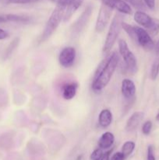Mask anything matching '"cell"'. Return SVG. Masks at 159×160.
<instances>
[{
    "label": "cell",
    "mask_w": 159,
    "mask_h": 160,
    "mask_svg": "<svg viewBox=\"0 0 159 160\" xmlns=\"http://www.w3.org/2000/svg\"><path fill=\"white\" fill-rule=\"evenodd\" d=\"M8 36H9V34H8L6 31H4L3 29L0 28V40L6 39V38H8Z\"/></svg>",
    "instance_id": "obj_29"
},
{
    "label": "cell",
    "mask_w": 159,
    "mask_h": 160,
    "mask_svg": "<svg viewBox=\"0 0 159 160\" xmlns=\"http://www.w3.org/2000/svg\"><path fill=\"white\" fill-rule=\"evenodd\" d=\"M123 15L120 13H116L112 19L110 28L108 31L106 39L104 41V46H103V52L108 53L115 45L117 38L120 34L122 29V23L123 22Z\"/></svg>",
    "instance_id": "obj_3"
},
{
    "label": "cell",
    "mask_w": 159,
    "mask_h": 160,
    "mask_svg": "<svg viewBox=\"0 0 159 160\" xmlns=\"http://www.w3.org/2000/svg\"><path fill=\"white\" fill-rule=\"evenodd\" d=\"M111 152H112V150H111V151H108V152H104V155L102 156V157H101L99 160H109V156H110Z\"/></svg>",
    "instance_id": "obj_30"
},
{
    "label": "cell",
    "mask_w": 159,
    "mask_h": 160,
    "mask_svg": "<svg viewBox=\"0 0 159 160\" xmlns=\"http://www.w3.org/2000/svg\"><path fill=\"white\" fill-rule=\"evenodd\" d=\"M126 156L123 155V153L122 152H116L113 155V156L111 157L110 160H124Z\"/></svg>",
    "instance_id": "obj_27"
},
{
    "label": "cell",
    "mask_w": 159,
    "mask_h": 160,
    "mask_svg": "<svg viewBox=\"0 0 159 160\" xmlns=\"http://www.w3.org/2000/svg\"><path fill=\"white\" fill-rule=\"evenodd\" d=\"M50 1L53 2H55V3H57L58 2H59V0H50Z\"/></svg>",
    "instance_id": "obj_33"
},
{
    "label": "cell",
    "mask_w": 159,
    "mask_h": 160,
    "mask_svg": "<svg viewBox=\"0 0 159 160\" xmlns=\"http://www.w3.org/2000/svg\"><path fill=\"white\" fill-rule=\"evenodd\" d=\"M156 120H158V121H159V112H158V113H157V117H156Z\"/></svg>",
    "instance_id": "obj_32"
},
{
    "label": "cell",
    "mask_w": 159,
    "mask_h": 160,
    "mask_svg": "<svg viewBox=\"0 0 159 160\" xmlns=\"http://www.w3.org/2000/svg\"><path fill=\"white\" fill-rule=\"evenodd\" d=\"M159 74V54H156V57L153 62L151 70V78L152 80L157 79Z\"/></svg>",
    "instance_id": "obj_18"
},
{
    "label": "cell",
    "mask_w": 159,
    "mask_h": 160,
    "mask_svg": "<svg viewBox=\"0 0 159 160\" xmlns=\"http://www.w3.org/2000/svg\"><path fill=\"white\" fill-rule=\"evenodd\" d=\"M122 28L126 31V34L131 38L133 41H135L136 38V34L135 31H134V26H132L130 24H128L126 22H123L122 23Z\"/></svg>",
    "instance_id": "obj_21"
},
{
    "label": "cell",
    "mask_w": 159,
    "mask_h": 160,
    "mask_svg": "<svg viewBox=\"0 0 159 160\" xmlns=\"http://www.w3.org/2000/svg\"><path fill=\"white\" fill-rule=\"evenodd\" d=\"M118 50L124 59L127 71L132 74L135 73L137 71V61L133 53L129 50L126 41L123 39L118 41Z\"/></svg>",
    "instance_id": "obj_5"
},
{
    "label": "cell",
    "mask_w": 159,
    "mask_h": 160,
    "mask_svg": "<svg viewBox=\"0 0 159 160\" xmlns=\"http://www.w3.org/2000/svg\"><path fill=\"white\" fill-rule=\"evenodd\" d=\"M122 94L126 99H132L136 95V86L133 81L129 79H124L122 82Z\"/></svg>",
    "instance_id": "obj_12"
},
{
    "label": "cell",
    "mask_w": 159,
    "mask_h": 160,
    "mask_svg": "<svg viewBox=\"0 0 159 160\" xmlns=\"http://www.w3.org/2000/svg\"><path fill=\"white\" fill-rule=\"evenodd\" d=\"M134 148H135V143L133 142H131V141H128L123 144V148H122V152L126 157H127L129 155L132 154Z\"/></svg>",
    "instance_id": "obj_19"
},
{
    "label": "cell",
    "mask_w": 159,
    "mask_h": 160,
    "mask_svg": "<svg viewBox=\"0 0 159 160\" xmlns=\"http://www.w3.org/2000/svg\"><path fill=\"white\" fill-rule=\"evenodd\" d=\"M19 42H20V38H17L14 39V40L9 44V45L8 46L7 49H6V57H8V56H9L12 54V52H13L14 50L17 48V47L18 46Z\"/></svg>",
    "instance_id": "obj_22"
},
{
    "label": "cell",
    "mask_w": 159,
    "mask_h": 160,
    "mask_svg": "<svg viewBox=\"0 0 159 160\" xmlns=\"http://www.w3.org/2000/svg\"><path fill=\"white\" fill-rule=\"evenodd\" d=\"M102 150L103 149H101V148H100L95 149L94 151L91 153V155H90V160H99L101 159V158L102 157L103 155H104V152H103Z\"/></svg>",
    "instance_id": "obj_23"
},
{
    "label": "cell",
    "mask_w": 159,
    "mask_h": 160,
    "mask_svg": "<svg viewBox=\"0 0 159 160\" xmlns=\"http://www.w3.org/2000/svg\"><path fill=\"white\" fill-rule=\"evenodd\" d=\"M115 142L114 134L111 132H105L101 135L98 141V147L101 149L110 148Z\"/></svg>",
    "instance_id": "obj_16"
},
{
    "label": "cell",
    "mask_w": 159,
    "mask_h": 160,
    "mask_svg": "<svg viewBox=\"0 0 159 160\" xmlns=\"http://www.w3.org/2000/svg\"><path fill=\"white\" fill-rule=\"evenodd\" d=\"M6 4H26L31 2V0H4Z\"/></svg>",
    "instance_id": "obj_25"
},
{
    "label": "cell",
    "mask_w": 159,
    "mask_h": 160,
    "mask_svg": "<svg viewBox=\"0 0 159 160\" xmlns=\"http://www.w3.org/2000/svg\"><path fill=\"white\" fill-rule=\"evenodd\" d=\"M134 31L136 34L135 42H137L143 49L151 51L154 49V43L151 38L149 33L143 28L138 26H134Z\"/></svg>",
    "instance_id": "obj_7"
},
{
    "label": "cell",
    "mask_w": 159,
    "mask_h": 160,
    "mask_svg": "<svg viewBox=\"0 0 159 160\" xmlns=\"http://www.w3.org/2000/svg\"><path fill=\"white\" fill-rule=\"evenodd\" d=\"M112 9H111L110 7L107 6L106 5L102 4V6H101L99 13H98V19H97L96 26H95V29H96L97 32L101 33L105 29L106 26H107L109 20H110L111 16H112Z\"/></svg>",
    "instance_id": "obj_8"
},
{
    "label": "cell",
    "mask_w": 159,
    "mask_h": 160,
    "mask_svg": "<svg viewBox=\"0 0 159 160\" xmlns=\"http://www.w3.org/2000/svg\"><path fill=\"white\" fill-rule=\"evenodd\" d=\"M112 122V113L109 109H103L98 117V123L102 128H108Z\"/></svg>",
    "instance_id": "obj_17"
},
{
    "label": "cell",
    "mask_w": 159,
    "mask_h": 160,
    "mask_svg": "<svg viewBox=\"0 0 159 160\" xmlns=\"http://www.w3.org/2000/svg\"><path fill=\"white\" fill-rule=\"evenodd\" d=\"M144 117V113L140 111L133 112L128 119L126 124V130L127 131H132L137 129Z\"/></svg>",
    "instance_id": "obj_13"
},
{
    "label": "cell",
    "mask_w": 159,
    "mask_h": 160,
    "mask_svg": "<svg viewBox=\"0 0 159 160\" xmlns=\"http://www.w3.org/2000/svg\"><path fill=\"white\" fill-rule=\"evenodd\" d=\"M123 1H125L128 4H130L135 9L140 11H143L147 9V6L143 2H142V0H123Z\"/></svg>",
    "instance_id": "obj_20"
},
{
    "label": "cell",
    "mask_w": 159,
    "mask_h": 160,
    "mask_svg": "<svg viewBox=\"0 0 159 160\" xmlns=\"http://www.w3.org/2000/svg\"><path fill=\"white\" fill-rule=\"evenodd\" d=\"M151 129H152V123L151 121L148 120L143 123V127H142V132L145 135H148L151 133Z\"/></svg>",
    "instance_id": "obj_24"
},
{
    "label": "cell",
    "mask_w": 159,
    "mask_h": 160,
    "mask_svg": "<svg viewBox=\"0 0 159 160\" xmlns=\"http://www.w3.org/2000/svg\"><path fill=\"white\" fill-rule=\"evenodd\" d=\"M147 160H156L155 156L154 153V148L152 145H149L147 148Z\"/></svg>",
    "instance_id": "obj_26"
},
{
    "label": "cell",
    "mask_w": 159,
    "mask_h": 160,
    "mask_svg": "<svg viewBox=\"0 0 159 160\" xmlns=\"http://www.w3.org/2000/svg\"><path fill=\"white\" fill-rule=\"evenodd\" d=\"M76 55V49L73 47H65L59 53V63L65 68H69V67H72L74 63Z\"/></svg>",
    "instance_id": "obj_9"
},
{
    "label": "cell",
    "mask_w": 159,
    "mask_h": 160,
    "mask_svg": "<svg viewBox=\"0 0 159 160\" xmlns=\"http://www.w3.org/2000/svg\"><path fill=\"white\" fill-rule=\"evenodd\" d=\"M154 50H155L156 54H159V40L157 41V44L154 45Z\"/></svg>",
    "instance_id": "obj_31"
},
{
    "label": "cell",
    "mask_w": 159,
    "mask_h": 160,
    "mask_svg": "<svg viewBox=\"0 0 159 160\" xmlns=\"http://www.w3.org/2000/svg\"><path fill=\"white\" fill-rule=\"evenodd\" d=\"M77 88L78 84L75 81H70L63 84L61 88L62 98L65 100H71L76 95Z\"/></svg>",
    "instance_id": "obj_11"
},
{
    "label": "cell",
    "mask_w": 159,
    "mask_h": 160,
    "mask_svg": "<svg viewBox=\"0 0 159 160\" xmlns=\"http://www.w3.org/2000/svg\"><path fill=\"white\" fill-rule=\"evenodd\" d=\"M31 21V17L20 14H5L0 16V23L13 22V23H26Z\"/></svg>",
    "instance_id": "obj_14"
},
{
    "label": "cell",
    "mask_w": 159,
    "mask_h": 160,
    "mask_svg": "<svg viewBox=\"0 0 159 160\" xmlns=\"http://www.w3.org/2000/svg\"><path fill=\"white\" fill-rule=\"evenodd\" d=\"M118 62L119 56L116 52H113L101 61L95 71L92 82V89L94 92H101L108 85L118 67Z\"/></svg>",
    "instance_id": "obj_1"
},
{
    "label": "cell",
    "mask_w": 159,
    "mask_h": 160,
    "mask_svg": "<svg viewBox=\"0 0 159 160\" xmlns=\"http://www.w3.org/2000/svg\"><path fill=\"white\" fill-rule=\"evenodd\" d=\"M84 0H70L69 1V4L67 6L65 12L64 13L63 17V21L66 22L71 18L73 14L77 10L80 8V6L82 5Z\"/></svg>",
    "instance_id": "obj_15"
},
{
    "label": "cell",
    "mask_w": 159,
    "mask_h": 160,
    "mask_svg": "<svg viewBox=\"0 0 159 160\" xmlns=\"http://www.w3.org/2000/svg\"><path fill=\"white\" fill-rule=\"evenodd\" d=\"M101 1H102L103 4L106 5L111 9H115L120 13L130 15L132 12L129 5L123 0H101Z\"/></svg>",
    "instance_id": "obj_10"
},
{
    "label": "cell",
    "mask_w": 159,
    "mask_h": 160,
    "mask_svg": "<svg viewBox=\"0 0 159 160\" xmlns=\"http://www.w3.org/2000/svg\"><path fill=\"white\" fill-rule=\"evenodd\" d=\"M134 20L146 28L148 32L152 35H156L159 32V20L152 18L143 11H137L134 13Z\"/></svg>",
    "instance_id": "obj_4"
},
{
    "label": "cell",
    "mask_w": 159,
    "mask_h": 160,
    "mask_svg": "<svg viewBox=\"0 0 159 160\" xmlns=\"http://www.w3.org/2000/svg\"><path fill=\"white\" fill-rule=\"evenodd\" d=\"M69 1L70 0H59V2L56 3V7L55 8L50 17L48 18L41 36V43L48 40L57 29L62 20L63 19L64 13H65V9L69 4Z\"/></svg>",
    "instance_id": "obj_2"
},
{
    "label": "cell",
    "mask_w": 159,
    "mask_h": 160,
    "mask_svg": "<svg viewBox=\"0 0 159 160\" xmlns=\"http://www.w3.org/2000/svg\"><path fill=\"white\" fill-rule=\"evenodd\" d=\"M143 2L149 9H154L155 7V0H143Z\"/></svg>",
    "instance_id": "obj_28"
},
{
    "label": "cell",
    "mask_w": 159,
    "mask_h": 160,
    "mask_svg": "<svg viewBox=\"0 0 159 160\" xmlns=\"http://www.w3.org/2000/svg\"><path fill=\"white\" fill-rule=\"evenodd\" d=\"M92 14V7L88 6L84 12L81 13V15L78 17L77 20L75 21V23L72 25L71 28V35L72 37H78L81 33L85 29L86 26L88 23L89 20L90 18V16Z\"/></svg>",
    "instance_id": "obj_6"
}]
</instances>
